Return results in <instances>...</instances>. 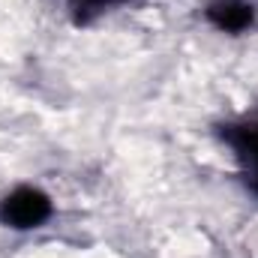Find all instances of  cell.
Instances as JSON below:
<instances>
[{
    "mask_svg": "<svg viewBox=\"0 0 258 258\" xmlns=\"http://www.w3.org/2000/svg\"><path fill=\"white\" fill-rule=\"evenodd\" d=\"M66 3H69V9L75 12L78 21H87V18H93V15H99V12L111 9L117 0H66Z\"/></svg>",
    "mask_w": 258,
    "mask_h": 258,
    "instance_id": "277c9868",
    "label": "cell"
},
{
    "mask_svg": "<svg viewBox=\"0 0 258 258\" xmlns=\"http://www.w3.org/2000/svg\"><path fill=\"white\" fill-rule=\"evenodd\" d=\"M219 138L234 150V159L240 162L246 186L258 195V120L225 123L219 129Z\"/></svg>",
    "mask_w": 258,
    "mask_h": 258,
    "instance_id": "7a4b0ae2",
    "label": "cell"
},
{
    "mask_svg": "<svg viewBox=\"0 0 258 258\" xmlns=\"http://www.w3.org/2000/svg\"><path fill=\"white\" fill-rule=\"evenodd\" d=\"M51 216V198L33 186H18L0 201V222L9 228H36Z\"/></svg>",
    "mask_w": 258,
    "mask_h": 258,
    "instance_id": "6da1fadb",
    "label": "cell"
},
{
    "mask_svg": "<svg viewBox=\"0 0 258 258\" xmlns=\"http://www.w3.org/2000/svg\"><path fill=\"white\" fill-rule=\"evenodd\" d=\"M207 18L225 33H243L255 21V6L246 0H213L207 6Z\"/></svg>",
    "mask_w": 258,
    "mask_h": 258,
    "instance_id": "3957f363",
    "label": "cell"
}]
</instances>
